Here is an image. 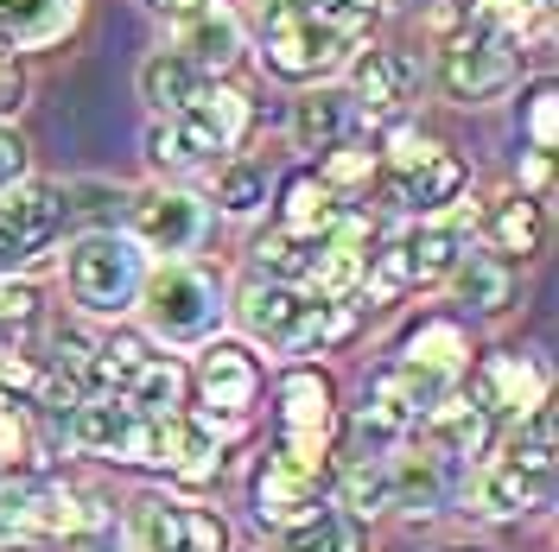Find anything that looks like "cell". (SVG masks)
Instances as JSON below:
<instances>
[{"instance_id":"obj_5","label":"cell","mask_w":559,"mask_h":552,"mask_svg":"<svg viewBox=\"0 0 559 552\" xmlns=\"http://www.w3.org/2000/svg\"><path fill=\"white\" fill-rule=\"evenodd\" d=\"M140 248L115 229H96L83 242H70L64 254V286H70V305L90 311V317H121L134 311L140 299Z\"/></svg>"},{"instance_id":"obj_24","label":"cell","mask_w":559,"mask_h":552,"mask_svg":"<svg viewBox=\"0 0 559 552\" xmlns=\"http://www.w3.org/2000/svg\"><path fill=\"white\" fill-rule=\"evenodd\" d=\"M382 470H388V508L426 520L445 502V464H439L432 451H407V457H394Z\"/></svg>"},{"instance_id":"obj_16","label":"cell","mask_w":559,"mask_h":552,"mask_svg":"<svg viewBox=\"0 0 559 552\" xmlns=\"http://www.w3.org/2000/svg\"><path fill=\"white\" fill-rule=\"evenodd\" d=\"M394 254H401V267H407V286H432V279H445L471 254V236H464V216H452V223H439V216H426L419 229H407L401 242H394Z\"/></svg>"},{"instance_id":"obj_18","label":"cell","mask_w":559,"mask_h":552,"mask_svg":"<svg viewBox=\"0 0 559 552\" xmlns=\"http://www.w3.org/2000/svg\"><path fill=\"white\" fill-rule=\"evenodd\" d=\"M198 387H204V400L216 407V413L236 419L248 400L261 394V362H254L242 344H216V337H210L204 362H198Z\"/></svg>"},{"instance_id":"obj_10","label":"cell","mask_w":559,"mask_h":552,"mask_svg":"<svg viewBox=\"0 0 559 552\" xmlns=\"http://www.w3.org/2000/svg\"><path fill=\"white\" fill-rule=\"evenodd\" d=\"M445 400V381L426 375L419 362H388V369H376L369 375V387H362V432H382V439H401V432H414L419 419L432 413Z\"/></svg>"},{"instance_id":"obj_43","label":"cell","mask_w":559,"mask_h":552,"mask_svg":"<svg viewBox=\"0 0 559 552\" xmlns=\"http://www.w3.org/2000/svg\"><path fill=\"white\" fill-rule=\"evenodd\" d=\"M153 13H166V20H191V13H204V7H216V0H146Z\"/></svg>"},{"instance_id":"obj_8","label":"cell","mask_w":559,"mask_h":552,"mask_svg":"<svg viewBox=\"0 0 559 552\" xmlns=\"http://www.w3.org/2000/svg\"><path fill=\"white\" fill-rule=\"evenodd\" d=\"M439 83H445L452 103H496V96L515 83V33L471 20V26L445 45Z\"/></svg>"},{"instance_id":"obj_4","label":"cell","mask_w":559,"mask_h":552,"mask_svg":"<svg viewBox=\"0 0 559 552\" xmlns=\"http://www.w3.org/2000/svg\"><path fill=\"white\" fill-rule=\"evenodd\" d=\"M242 331L254 344L280 349V356H306V349L344 337L349 317H331L324 299H312L306 286H280V279H254L242 292Z\"/></svg>"},{"instance_id":"obj_22","label":"cell","mask_w":559,"mask_h":552,"mask_svg":"<svg viewBox=\"0 0 559 552\" xmlns=\"http://www.w3.org/2000/svg\"><path fill=\"white\" fill-rule=\"evenodd\" d=\"M419 425H426V451H432L439 464H471V457H484V445H489V413L471 407V400H439Z\"/></svg>"},{"instance_id":"obj_3","label":"cell","mask_w":559,"mask_h":552,"mask_svg":"<svg viewBox=\"0 0 559 552\" xmlns=\"http://www.w3.org/2000/svg\"><path fill=\"white\" fill-rule=\"evenodd\" d=\"M140 317H146V331L159 337V344L173 349H204L216 337V324H223V292H216V279L204 267H191V261H159L153 274L140 279Z\"/></svg>"},{"instance_id":"obj_36","label":"cell","mask_w":559,"mask_h":552,"mask_svg":"<svg viewBox=\"0 0 559 552\" xmlns=\"http://www.w3.org/2000/svg\"><path fill=\"white\" fill-rule=\"evenodd\" d=\"M369 172H376V153H369V146H349V140H337V146L324 153V184H331V191L362 184Z\"/></svg>"},{"instance_id":"obj_9","label":"cell","mask_w":559,"mask_h":552,"mask_svg":"<svg viewBox=\"0 0 559 552\" xmlns=\"http://www.w3.org/2000/svg\"><path fill=\"white\" fill-rule=\"evenodd\" d=\"M121 540H128V552H223L229 547V533H223L216 515H204V508H178V502H166V495H140V502H128Z\"/></svg>"},{"instance_id":"obj_42","label":"cell","mask_w":559,"mask_h":552,"mask_svg":"<svg viewBox=\"0 0 559 552\" xmlns=\"http://www.w3.org/2000/svg\"><path fill=\"white\" fill-rule=\"evenodd\" d=\"M20 89H26V76L0 58V115H7V108H20Z\"/></svg>"},{"instance_id":"obj_13","label":"cell","mask_w":559,"mask_h":552,"mask_svg":"<svg viewBox=\"0 0 559 552\" xmlns=\"http://www.w3.org/2000/svg\"><path fill=\"white\" fill-rule=\"evenodd\" d=\"M64 209H70L64 191H51V184H13L0 197V279L13 267H26L38 248L64 229Z\"/></svg>"},{"instance_id":"obj_23","label":"cell","mask_w":559,"mask_h":552,"mask_svg":"<svg viewBox=\"0 0 559 552\" xmlns=\"http://www.w3.org/2000/svg\"><path fill=\"white\" fill-rule=\"evenodd\" d=\"M83 0H0V45L13 51H38V45H58L76 26Z\"/></svg>"},{"instance_id":"obj_12","label":"cell","mask_w":559,"mask_h":552,"mask_svg":"<svg viewBox=\"0 0 559 552\" xmlns=\"http://www.w3.org/2000/svg\"><path fill=\"white\" fill-rule=\"evenodd\" d=\"M128 223H134V248H153L159 261H178V254H191V248L204 242V204L191 197V191H178V184H153V191H140L134 209H128Z\"/></svg>"},{"instance_id":"obj_6","label":"cell","mask_w":559,"mask_h":552,"mask_svg":"<svg viewBox=\"0 0 559 552\" xmlns=\"http://www.w3.org/2000/svg\"><path fill=\"white\" fill-rule=\"evenodd\" d=\"M547 502H554V445L509 439L502 457H489L484 470H477V515H489V520L534 515Z\"/></svg>"},{"instance_id":"obj_34","label":"cell","mask_w":559,"mask_h":552,"mask_svg":"<svg viewBox=\"0 0 559 552\" xmlns=\"http://www.w3.org/2000/svg\"><path fill=\"white\" fill-rule=\"evenodd\" d=\"M452 279H457V292H464L477 311H502V305H509V286H515L509 267H502V261H489V254H464V261L452 267Z\"/></svg>"},{"instance_id":"obj_37","label":"cell","mask_w":559,"mask_h":552,"mask_svg":"<svg viewBox=\"0 0 559 552\" xmlns=\"http://www.w3.org/2000/svg\"><path fill=\"white\" fill-rule=\"evenodd\" d=\"M38 317V292L26 279H0V331H26Z\"/></svg>"},{"instance_id":"obj_26","label":"cell","mask_w":559,"mask_h":552,"mask_svg":"<svg viewBox=\"0 0 559 552\" xmlns=\"http://www.w3.org/2000/svg\"><path fill=\"white\" fill-rule=\"evenodd\" d=\"M331 223H337V191L318 172H293L280 184V229H286V236H312L318 242Z\"/></svg>"},{"instance_id":"obj_33","label":"cell","mask_w":559,"mask_h":552,"mask_svg":"<svg viewBox=\"0 0 559 552\" xmlns=\"http://www.w3.org/2000/svg\"><path fill=\"white\" fill-rule=\"evenodd\" d=\"M216 204L229 209V216H254V209L267 204V166H261V159H223V172H216Z\"/></svg>"},{"instance_id":"obj_32","label":"cell","mask_w":559,"mask_h":552,"mask_svg":"<svg viewBox=\"0 0 559 552\" xmlns=\"http://www.w3.org/2000/svg\"><path fill=\"white\" fill-rule=\"evenodd\" d=\"M318 242H324V236H318ZM318 242L312 236H286V229H274V236L254 242V267H261L267 279H280V286H299V279L312 274Z\"/></svg>"},{"instance_id":"obj_15","label":"cell","mask_w":559,"mask_h":552,"mask_svg":"<svg viewBox=\"0 0 559 552\" xmlns=\"http://www.w3.org/2000/svg\"><path fill=\"white\" fill-rule=\"evenodd\" d=\"M547 400V375L527 362V356H484L471 369V407H484L489 419L496 413H527Z\"/></svg>"},{"instance_id":"obj_40","label":"cell","mask_w":559,"mask_h":552,"mask_svg":"<svg viewBox=\"0 0 559 552\" xmlns=\"http://www.w3.org/2000/svg\"><path fill=\"white\" fill-rule=\"evenodd\" d=\"M0 457L13 464V457H26V425H20V413L0 400Z\"/></svg>"},{"instance_id":"obj_30","label":"cell","mask_w":559,"mask_h":552,"mask_svg":"<svg viewBox=\"0 0 559 552\" xmlns=\"http://www.w3.org/2000/svg\"><path fill=\"white\" fill-rule=\"evenodd\" d=\"M464 331H457L452 317H432V324H419L414 337H407V362H419L426 375H439V381H452L457 369H464Z\"/></svg>"},{"instance_id":"obj_27","label":"cell","mask_w":559,"mask_h":552,"mask_svg":"<svg viewBox=\"0 0 559 552\" xmlns=\"http://www.w3.org/2000/svg\"><path fill=\"white\" fill-rule=\"evenodd\" d=\"M121 400H128L140 419H178V400H185V369L166 362V356H146V369L121 387Z\"/></svg>"},{"instance_id":"obj_44","label":"cell","mask_w":559,"mask_h":552,"mask_svg":"<svg viewBox=\"0 0 559 552\" xmlns=\"http://www.w3.org/2000/svg\"><path fill=\"white\" fill-rule=\"evenodd\" d=\"M527 184H534V191L547 184V153H534V159H527Z\"/></svg>"},{"instance_id":"obj_14","label":"cell","mask_w":559,"mask_h":552,"mask_svg":"<svg viewBox=\"0 0 559 552\" xmlns=\"http://www.w3.org/2000/svg\"><path fill=\"white\" fill-rule=\"evenodd\" d=\"M464 197V166H457V153L445 146H419V159H407L401 172H394V204L414 209V216H439V209H452Z\"/></svg>"},{"instance_id":"obj_35","label":"cell","mask_w":559,"mask_h":552,"mask_svg":"<svg viewBox=\"0 0 559 552\" xmlns=\"http://www.w3.org/2000/svg\"><path fill=\"white\" fill-rule=\"evenodd\" d=\"M344 508L349 520H376L388 508V470H369V464H356L344 477Z\"/></svg>"},{"instance_id":"obj_45","label":"cell","mask_w":559,"mask_h":552,"mask_svg":"<svg viewBox=\"0 0 559 552\" xmlns=\"http://www.w3.org/2000/svg\"><path fill=\"white\" fill-rule=\"evenodd\" d=\"M299 7H337V0H299Z\"/></svg>"},{"instance_id":"obj_46","label":"cell","mask_w":559,"mask_h":552,"mask_svg":"<svg viewBox=\"0 0 559 552\" xmlns=\"http://www.w3.org/2000/svg\"><path fill=\"white\" fill-rule=\"evenodd\" d=\"M376 7H407V0H376Z\"/></svg>"},{"instance_id":"obj_31","label":"cell","mask_w":559,"mask_h":552,"mask_svg":"<svg viewBox=\"0 0 559 552\" xmlns=\"http://www.w3.org/2000/svg\"><path fill=\"white\" fill-rule=\"evenodd\" d=\"M140 369H146V344H140V337H128V331H115V337H103V344L90 349V369H83V375L96 381L103 394H115V400H121V387H128Z\"/></svg>"},{"instance_id":"obj_38","label":"cell","mask_w":559,"mask_h":552,"mask_svg":"<svg viewBox=\"0 0 559 552\" xmlns=\"http://www.w3.org/2000/svg\"><path fill=\"white\" fill-rule=\"evenodd\" d=\"M554 83H540V89H534V96H527V140H534V153H554Z\"/></svg>"},{"instance_id":"obj_7","label":"cell","mask_w":559,"mask_h":552,"mask_svg":"<svg viewBox=\"0 0 559 552\" xmlns=\"http://www.w3.org/2000/svg\"><path fill=\"white\" fill-rule=\"evenodd\" d=\"M159 425L166 419H140L115 394H90L70 407V445L83 457H115V464H159Z\"/></svg>"},{"instance_id":"obj_19","label":"cell","mask_w":559,"mask_h":552,"mask_svg":"<svg viewBox=\"0 0 559 552\" xmlns=\"http://www.w3.org/2000/svg\"><path fill=\"white\" fill-rule=\"evenodd\" d=\"M477 229H484L489 261H502V267L540 254V242H547V223H540V204L534 197H502V204L477 209Z\"/></svg>"},{"instance_id":"obj_41","label":"cell","mask_w":559,"mask_h":552,"mask_svg":"<svg viewBox=\"0 0 559 552\" xmlns=\"http://www.w3.org/2000/svg\"><path fill=\"white\" fill-rule=\"evenodd\" d=\"M419 146H426V140H419L414 128H394V134H388V159H394V172H401L407 159H419Z\"/></svg>"},{"instance_id":"obj_11","label":"cell","mask_w":559,"mask_h":552,"mask_svg":"<svg viewBox=\"0 0 559 552\" xmlns=\"http://www.w3.org/2000/svg\"><path fill=\"white\" fill-rule=\"evenodd\" d=\"M318 470H324V445H293L280 439V451L261 464L254 477V515L267 527H293L318 508Z\"/></svg>"},{"instance_id":"obj_21","label":"cell","mask_w":559,"mask_h":552,"mask_svg":"<svg viewBox=\"0 0 559 552\" xmlns=\"http://www.w3.org/2000/svg\"><path fill=\"white\" fill-rule=\"evenodd\" d=\"M414 89V58L407 51H362L356 64H349V108H362V115H394V103Z\"/></svg>"},{"instance_id":"obj_39","label":"cell","mask_w":559,"mask_h":552,"mask_svg":"<svg viewBox=\"0 0 559 552\" xmlns=\"http://www.w3.org/2000/svg\"><path fill=\"white\" fill-rule=\"evenodd\" d=\"M26 172H33V153H26V140L0 121V197H7L13 184H26Z\"/></svg>"},{"instance_id":"obj_2","label":"cell","mask_w":559,"mask_h":552,"mask_svg":"<svg viewBox=\"0 0 559 552\" xmlns=\"http://www.w3.org/2000/svg\"><path fill=\"white\" fill-rule=\"evenodd\" d=\"M242 134H248V96L204 83L178 115L153 121L146 153H153V166H216L242 146Z\"/></svg>"},{"instance_id":"obj_29","label":"cell","mask_w":559,"mask_h":552,"mask_svg":"<svg viewBox=\"0 0 559 552\" xmlns=\"http://www.w3.org/2000/svg\"><path fill=\"white\" fill-rule=\"evenodd\" d=\"M280 552H362V533L337 508H312L306 520L280 527Z\"/></svg>"},{"instance_id":"obj_1","label":"cell","mask_w":559,"mask_h":552,"mask_svg":"<svg viewBox=\"0 0 559 552\" xmlns=\"http://www.w3.org/2000/svg\"><path fill=\"white\" fill-rule=\"evenodd\" d=\"M369 38V0H337V7H299V0H274L267 26H261V58L274 76L312 83L324 70H337Z\"/></svg>"},{"instance_id":"obj_20","label":"cell","mask_w":559,"mask_h":552,"mask_svg":"<svg viewBox=\"0 0 559 552\" xmlns=\"http://www.w3.org/2000/svg\"><path fill=\"white\" fill-rule=\"evenodd\" d=\"M324 432H331V381L318 369H293L280 381V439L324 445Z\"/></svg>"},{"instance_id":"obj_28","label":"cell","mask_w":559,"mask_h":552,"mask_svg":"<svg viewBox=\"0 0 559 552\" xmlns=\"http://www.w3.org/2000/svg\"><path fill=\"white\" fill-rule=\"evenodd\" d=\"M198 89H204V76L185 64L178 51H159V58H146V64H140V96H146L153 115H178Z\"/></svg>"},{"instance_id":"obj_17","label":"cell","mask_w":559,"mask_h":552,"mask_svg":"<svg viewBox=\"0 0 559 552\" xmlns=\"http://www.w3.org/2000/svg\"><path fill=\"white\" fill-rule=\"evenodd\" d=\"M178 58L210 83L216 70H229L242 58V20H236L229 7H204V13L178 20Z\"/></svg>"},{"instance_id":"obj_25","label":"cell","mask_w":559,"mask_h":552,"mask_svg":"<svg viewBox=\"0 0 559 552\" xmlns=\"http://www.w3.org/2000/svg\"><path fill=\"white\" fill-rule=\"evenodd\" d=\"M349 121H356V108H349L344 89H306L293 103V146L299 153H331L337 140H349Z\"/></svg>"}]
</instances>
